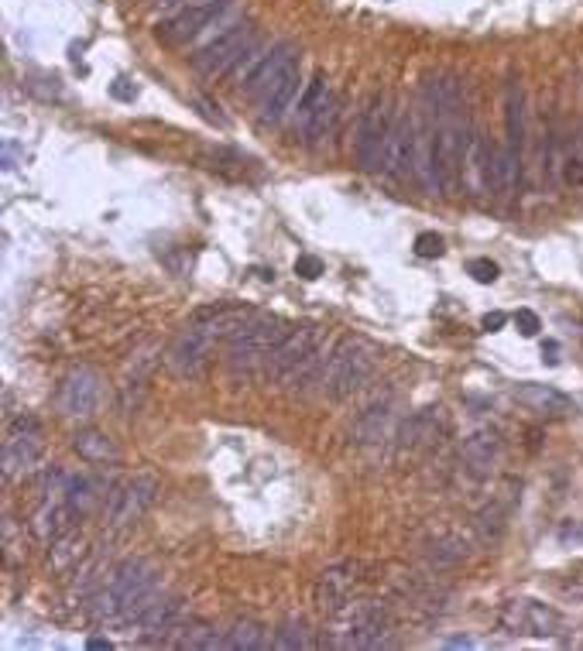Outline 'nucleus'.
Listing matches in <instances>:
<instances>
[{"instance_id": "nucleus-1", "label": "nucleus", "mask_w": 583, "mask_h": 651, "mask_svg": "<svg viewBox=\"0 0 583 651\" xmlns=\"http://www.w3.org/2000/svg\"><path fill=\"white\" fill-rule=\"evenodd\" d=\"M158 590V573L141 559H131L110 573V583L100 586L90 600L93 617L117 624H134L151 607Z\"/></svg>"}, {"instance_id": "nucleus-2", "label": "nucleus", "mask_w": 583, "mask_h": 651, "mask_svg": "<svg viewBox=\"0 0 583 651\" xmlns=\"http://www.w3.org/2000/svg\"><path fill=\"white\" fill-rule=\"evenodd\" d=\"M292 323L278 316H251L247 323L237 329L234 336L227 340V364H230V374L234 377H251L265 374V360L268 353L292 333Z\"/></svg>"}, {"instance_id": "nucleus-3", "label": "nucleus", "mask_w": 583, "mask_h": 651, "mask_svg": "<svg viewBox=\"0 0 583 651\" xmlns=\"http://www.w3.org/2000/svg\"><path fill=\"white\" fill-rule=\"evenodd\" d=\"M374 364H378V353H374L371 343L357 340V336H347L337 347L330 350V360H326V374H323V395L330 401H343L354 391H361L374 374Z\"/></svg>"}, {"instance_id": "nucleus-4", "label": "nucleus", "mask_w": 583, "mask_h": 651, "mask_svg": "<svg viewBox=\"0 0 583 651\" xmlns=\"http://www.w3.org/2000/svg\"><path fill=\"white\" fill-rule=\"evenodd\" d=\"M337 638L330 645L337 648H388L395 621L381 604H347L337 610Z\"/></svg>"}, {"instance_id": "nucleus-5", "label": "nucleus", "mask_w": 583, "mask_h": 651, "mask_svg": "<svg viewBox=\"0 0 583 651\" xmlns=\"http://www.w3.org/2000/svg\"><path fill=\"white\" fill-rule=\"evenodd\" d=\"M254 45H258V28H254L251 21H241L199 48V52L193 55V69L206 79L223 76L230 66H241V59L251 52Z\"/></svg>"}, {"instance_id": "nucleus-6", "label": "nucleus", "mask_w": 583, "mask_h": 651, "mask_svg": "<svg viewBox=\"0 0 583 651\" xmlns=\"http://www.w3.org/2000/svg\"><path fill=\"white\" fill-rule=\"evenodd\" d=\"M391 124H395L391 120V100L385 93H374L361 114V124H357V162H361L364 172H378L381 168Z\"/></svg>"}, {"instance_id": "nucleus-7", "label": "nucleus", "mask_w": 583, "mask_h": 651, "mask_svg": "<svg viewBox=\"0 0 583 651\" xmlns=\"http://www.w3.org/2000/svg\"><path fill=\"white\" fill-rule=\"evenodd\" d=\"M323 347L316 326H295L265 360V377L275 384H292V377L313 360V353Z\"/></svg>"}, {"instance_id": "nucleus-8", "label": "nucleus", "mask_w": 583, "mask_h": 651, "mask_svg": "<svg viewBox=\"0 0 583 651\" xmlns=\"http://www.w3.org/2000/svg\"><path fill=\"white\" fill-rule=\"evenodd\" d=\"M155 497H158V484H155L151 477H131V480H124V484L110 490V497L103 501V514H107V525L114 528V532L138 525V521L151 511Z\"/></svg>"}, {"instance_id": "nucleus-9", "label": "nucleus", "mask_w": 583, "mask_h": 651, "mask_svg": "<svg viewBox=\"0 0 583 651\" xmlns=\"http://www.w3.org/2000/svg\"><path fill=\"white\" fill-rule=\"evenodd\" d=\"M217 340H223V333L213 323H203V319H193V329L175 340V347L169 350V367L172 374L179 377H199V371L206 367V357H210V347Z\"/></svg>"}, {"instance_id": "nucleus-10", "label": "nucleus", "mask_w": 583, "mask_h": 651, "mask_svg": "<svg viewBox=\"0 0 583 651\" xmlns=\"http://www.w3.org/2000/svg\"><path fill=\"white\" fill-rule=\"evenodd\" d=\"M38 460H42V429H38L35 419H18L11 436L4 442V456H0L4 480H14V477H21V473H28Z\"/></svg>"}, {"instance_id": "nucleus-11", "label": "nucleus", "mask_w": 583, "mask_h": 651, "mask_svg": "<svg viewBox=\"0 0 583 651\" xmlns=\"http://www.w3.org/2000/svg\"><path fill=\"white\" fill-rule=\"evenodd\" d=\"M415 155H419V120L412 114H398L391 124L381 168L395 179H405V175H415Z\"/></svg>"}, {"instance_id": "nucleus-12", "label": "nucleus", "mask_w": 583, "mask_h": 651, "mask_svg": "<svg viewBox=\"0 0 583 651\" xmlns=\"http://www.w3.org/2000/svg\"><path fill=\"white\" fill-rule=\"evenodd\" d=\"M230 4H182L169 21H162L155 28V38L165 45H186L193 42L203 28H210L213 21L227 11Z\"/></svg>"}, {"instance_id": "nucleus-13", "label": "nucleus", "mask_w": 583, "mask_h": 651, "mask_svg": "<svg viewBox=\"0 0 583 651\" xmlns=\"http://www.w3.org/2000/svg\"><path fill=\"white\" fill-rule=\"evenodd\" d=\"M100 398H103V381L97 371L90 367H79L62 381L59 388V412L66 419H90L93 412L100 408Z\"/></svg>"}, {"instance_id": "nucleus-14", "label": "nucleus", "mask_w": 583, "mask_h": 651, "mask_svg": "<svg viewBox=\"0 0 583 651\" xmlns=\"http://www.w3.org/2000/svg\"><path fill=\"white\" fill-rule=\"evenodd\" d=\"M357 583H361V566H357V562H337V566H330L319 576L316 604L323 610H330V614H337V610L350 604Z\"/></svg>"}, {"instance_id": "nucleus-15", "label": "nucleus", "mask_w": 583, "mask_h": 651, "mask_svg": "<svg viewBox=\"0 0 583 651\" xmlns=\"http://www.w3.org/2000/svg\"><path fill=\"white\" fill-rule=\"evenodd\" d=\"M295 62H299V48H295L292 42L275 45L268 55H261V59L251 66V72H247V76H244L241 93H244V96H251V100H258V96L265 93L268 86L275 83L278 76H282L285 69L295 66Z\"/></svg>"}, {"instance_id": "nucleus-16", "label": "nucleus", "mask_w": 583, "mask_h": 651, "mask_svg": "<svg viewBox=\"0 0 583 651\" xmlns=\"http://www.w3.org/2000/svg\"><path fill=\"white\" fill-rule=\"evenodd\" d=\"M501 624L511 634H535V638H549L559 628V617L546 604H535V600H511L501 614Z\"/></svg>"}, {"instance_id": "nucleus-17", "label": "nucleus", "mask_w": 583, "mask_h": 651, "mask_svg": "<svg viewBox=\"0 0 583 651\" xmlns=\"http://www.w3.org/2000/svg\"><path fill=\"white\" fill-rule=\"evenodd\" d=\"M460 460L467 466L470 477H491L494 466L501 460V436L498 429H474L460 446Z\"/></svg>"}, {"instance_id": "nucleus-18", "label": "nucleus", "mask_w": 583, "mask_h": 651, "mask_svg": "<svg viewBox=\"0 0 583 651\" xmlns=\"http://www.w3.org/2000/svg\"><path fill=\"white\" fill-rule=\"evenodd\" d=\"M295 93H299V62L285 69L282 76H278L275 83L258 96V120L261 124H278V120L285 117V110H289Z\"/></svg>"}, {"instance_id": "nucleus-19", "label": "nucleus", "mask_w": 583, "mask_h": 651, "mask_svg": "<svg viewBox=\"0 0 583 651\" xmlns=\"http://www.w3.org/2000/svg\"><path fill=\"white\" fill-rule=\"evenodd\" d=\"M395 429V405L391 401H378L367 412H361V419L354 422V442L357 446H378L385 442Z\"/></svg>"}, {"instance_id": "nucleus-20", "label": "nucleus", "mask_w": 583, "mask_h": 651, "mask_svg": "<svg viewBox=\"0 0 583 651\" xmlns=\"http://www.w3.org/2000/svg\"><path fill=\"white\" fill-rule=\"evenodd\" d=\"M515 398L522 405H529L532 412L539 415H570L573 412V401L563 395V391L549 388V384H535V381H525L515 388Z\"/></svg>"}, {"instance_id": "nucleus-21", "label": "nucleus", "mask_w": 583, "mask_h": 651, "mask_svg": "<svg viewBox=\"0 0 583 651\" xmlns=\"http://www.w3.org/2000/svg\"><path fill=\"white\" fill-rule=\"evenodd\" d=\"M505 127H508L505 148L515 158H522V151H525V96H522V86H518L515 79H511L508 90H505Z\"/></svg>"}, {"instance_id": "nucleus-22", "label": "nucleus", "mask_w": 583, "mask_h": 651, "mask_svg": "<svg viewBox=\"0 0 583 651\" xmlns=\"http://www.w3.org/2000/svg\"><path fill=\"white\" fill-rule=\"evenodd\" d=\"M439 436V408H426V412L412 415L402 429V453H419V449L433 446V439Z\"/></svg>"}, {"instance_id": "nucleus-23", "label": "nucleus", "mask_w": 583, "mask_h": 651, "mask_svg": "<svg viewBox=\"0 0 583 651\" xmlns=\"http://www.w3.org/2000/svg\"><path fill=\"white\" fill-rule=\"evenodd\" d=\"M179 597H165V600H151V607L145 610V614L138 617V631L145 634V638H158V634H169L175 628V617H179Z\"/></svg>"}, {"instance_id": "nucleus-24", "label": "nucleus", "mask_w": 583, "mask_h": 651, "mask_svg": "<svg viewBox=\"0 0 583 651\" xmlns=\"http://www.w3.org/2000/svg\"><path fill=\"white\" fill-rule=\"evenodd\" d=\"M73 449L79 456H83L86 463H93V466H103V463H117V446L110 442L107 432H97V429H83V432H76V439H73Z\"/></svg>"}, {"instance_id": "nucleus-25", "label": "nucleus", "mask_w": 583, "mask_h": 651, "mask_svg": "<svg viewBox=\"0 0 583 651\" xmlns=\"http://www.w3.org/2000/svg\"><path fill=\"white\" fill-rule=\"evenodd\" d=\"M59 497L79 514V518H83V514H90L100 501H107V497L100 494V487L93 484L90 477H66V484H62V494Z\"/></svg>"}, {"instance_id": "nucleus-26", "label": "nucleus", "mask_w": 583, "mask_h": 651, "mask_svg": "<svg viewBox=\"0 0 583 651\" xmlns=\"http://www.w3.org/2000/svg\"><path fill=\"white\" fill-rule=\"evenodd\" d=\"M268 631L254 621H237L234 628L223 634V648L227 651H258V648H268Z\"/></svg>"}, {"instance_id": "nucleus-27", "label": "nucleus", "mask_w": 583, "mask_h": 651, "mask_svg": "<svg viewBox=\"0 0 583 651\" xmlns=\"http://www.w3.org/2000/svg\"><path fill=\"white\" fill-rule=\"evenodd\" d=\"M333 120H337V96L326 93V96H323V103H319V107H316L313 120H309V124H306V138H309V141H323L326 134L333 131Z\"/></svg>"}, {"instance_id": "nucleus-28", "label": "nucleus", "mask_w": 583, "mask_h": 651, "mask_svg": "<svg viewBox=\"0 0 583 651\" xmlns=\"http://www.w3.org/2000/svg\"><path fill=\"white\" fill-rule=\"evenodd\" d=\"M83 559V538L76 532H66L62 538H55L52 542V566L55 569H69L76 566V562Z\"/></svg>"}, {"instance_id": "nucleus-29", "label": "nucleus", "mask_w": 583, "mask_h": 651, "mask_svg": "<svg viewBox=\"0 0 583 651\" xmlns=\"http://www.w3.org/2000/svg\"><path fill=\"white\" fill-rule=\"evenodd\" d=\"M271 648H278V651H299V648H313V638H309V628L306 624H282V628L275 631V638H271Z\"/></svg>"}, {"instance_id": "nucleus-30", "label": "nucleus", "mask_w": 583, "mask_h": 651, "mask_svg": "<svg viewBox=\"0 0 583 651\" xmlns=\"http://www.w3.org/2000/svg\"><path fill=\"white\" fill-rule=\"evenodd\" d=\"M330 93L326 90V79L323 76H313V83L306 86V93H302V100H299V110H295V124L306 131V124L313 120V114H316V107L323 103V96Z\"/></svg>"}, {"instance_id": "nucleus-31", "label": "nucleus", "mask_w": 583, "mask_h": 651, "mask_svg": "<svg viewBox=\"0 0 583 651\" xmlns=\"http://www.w3.org/2000/svg\"><path fill=\"white\" fill-rule=\"evenodd\" d=\"M470 275L474 281H481V285H491V281H498V264L487 261V257H477V261H470Z\"/></svg>"}, {"instance_id": "nucleus-32", "label": "nucleus", "mask_w": 583, "mask_h": 651, "mask_svg": "<svg viewBox=\"0 0 583 651\" xmlns=\"http://www.w3.org/2000/svg\"><path fill=\"white\" fill-rule=\"evenodd\" d=\"M415 254L439 257L443 254V237H436V233H419V237H415Z\"/></svg>"}, {"instance_id": "nucleus-33", "label": "nucleus", "mask_w": 583, "mask_h": 651, "mask_svg": "<svg viewBox=\"0 0 583 651\" xmlns=\"http://www.w3.org/2000/svg\"><path fill=\"white\" fill-rule=\"evenodd\" d=\"M295 275L306 278V281H316L319 275H323V261L313 254H302L299 261H295Z\"/></svg>"}, {"instance_id": "nucleus-34", "label": "nucleus", "mask_w": 583, "mask_h": 651, "mask_svg": "<svg viewBox=\"0 0 583 651\" xmlns=\"http://www.w3.org/2000/svg\"><path fill=\"white\" fill-rule=\"evenodd\" d=\"M515 326H518V333H522V336H535L542 329L539 316H535L532 309H518L515 312Z\"/></svg>"}, {"instance_id": "nucleus-35", "label": "nucleus", "mask_w": 583, "mask_h": 651, "mask_svg": "<svg viewBox=\"0 0 583 651\" xmlns=\"http://www.w3.org/2000/svg\"><path fill=\"white\" fill-rule=\"evenodd\" d=\"M566 182L583 189V155H573L570 162H566Z\"/></svg>"}, {"instance_id": "nucleus-36", "label": "nucleus", "mask_w": 583, "mask_h": 651, "mask_svg": "<svg viewBox=\"0 0 583 651\" xmlns=\"http://www.w3.org/2000/svg\"><path fill=\"white\" fill-rule=\"evenodd\" d=\"M505 323H508L505 312H487V316H484V329H487V333H498V329L505 326Z\"/></svg>"}, {"instance_id": "nucleus-37", "label": "nucleus", "mask_w": 583, "mask_h": 651, "mask_svg": "<svg viewBox=\"0 0 583 651\" xmlns=\"http://www.w3.org/2000/svg\"><path fill=\"white\" fill-rule=\"evenodd\" d=\"M124 83H127V79H117L114 96H121V100H134V93H138V90H131V86H124Z\"/></svg>"}, {"instance_id": "nucleus-38", "label": "nucleus", "mask_w": 583, "mask_h": 651, "mask_svg": "<svg viewBox=\"0 0 583 651\" xmlns=\"http://www.w3.org/2000/svg\"><path fill=\"white\" fill-rule=\"evenodd\" d=\"M470 645H474L470 638H453V641H450V648H470Z\"/></svg>"}, {"instance_id": "nucleus-39", "label": "nucleus", "mask_w": 583, "mask_h": 651, "mask_svg": "<svg viewBox=\"0 0 583 651\" xmlns=\"http://www.w3.org/2000/svg\"><path fill=\"white\" fill-rule=\"evenodd\" d=\"M580 148H583V141H580Z\"/></svg>"}]
</instances>
